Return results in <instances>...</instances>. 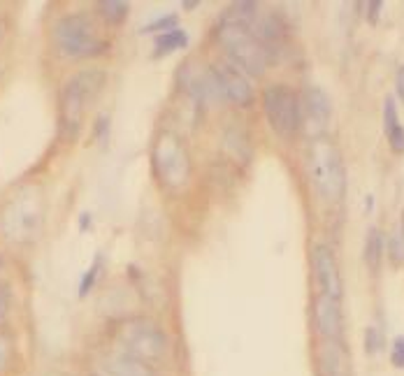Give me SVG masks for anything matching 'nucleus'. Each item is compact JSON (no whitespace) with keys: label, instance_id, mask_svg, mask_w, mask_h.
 <instances>
[{"label":"nucleus","instance_id":"obj_1","mask_svg":"<svg viewBox=\"0 0 404 376\" xmlns=\"http://www.w3.org/2000/svg\"><path fill=\"white\" fill-rule=\"evenodd\" d=\"M309 179L321 198L327 202H339L347 191V170L337 144L327 137H316L309 149Z\"/></svg>","mask_w":404,"mask_h":376},{"label":"nucleus","instance_id":"obj_2","mask_svg":"<svg viewBox=\"0 0 404 376\" xmlns=\"http://www.w3.org/2000/svg\"><path fill=\"white\" fill-rule=\"evenodd\" d=\"M219 40L224 44L228 58L235 68L242 70L244 75L251 77H260L265 72L269 54L265 44L260 42V38L256 35L247 23L239 21H224L219 28Z\"/></svg>","mask_w":404,"mask_h":376},{"label":"nucleus","instance_id":"obj_3","mask_svg":"<svg viewBox=\"0 0 404 376\" xmlns=\"http://www.w3.org/2000/svg\"><path fill=\"white\" fill-rule=\"evenodd\" d=\"M54 42L61 54L70 58L96 56L105 49V42L98 38L96 26H93L89 14H68L54 26Z\"/></svg>","mask_w":404,"mask_h":376},{"label":"nucleus","instance_id":"obj_4","mask_svg":"<svg viewBox=\"0 0 404 376\" xmlns=\"http://www.w3.org/2000/svg\"><path fill=\"white\" fill-rule=\"evenodd\" d=\"M126 355L142 362H161L167 353V334L151 321H131L121 327Z\"/></svg>","mask_w":404,"mask_h":376},{"label":"nucleus","instance_id":"obj_5","mask_svg":"<svg viewBox=\"0 0 404 376\" xmlns=\"http://www.w3.org/2000/svg\"><path fill=\"white\" fill-rule=\"evenodd\" d=\"M262 105H265V116L269 126L279 137H293L297 133L302 123V107L295 91L284 84L267 86L265 96H262Z\"/></svg>","mask_w":404,"mask_h":376},{"label":"nucleus","instance_id":"obj_6","mask_svg":"<svg viewBox=\"0 0 404 376\" xmlns=\"http://www.w3.org/2000/svg\"><path fill=\"white\" fill-rule=\"evenodd\" d=\"M154 167L161 181L172 191H179L191 177V158L186 146L174 135H161L154 146Z\"/></svg>","mask_w":404,"mask_h":376},{"label":"nucleus","instance_id":"obj_7","mask_svg":"<svg viewBox=\"0 0 404 376\" xmlns=\"http://www.w3.org/2000/svg\"><path fill=\"white\" fill-rule=\"evenodd\" d=\"M40 223H42V202L38 191H26L23 196L14 198L3 216L5 234L16 242L33 239L40 230Z\"/></svg>","mask_w":404,"mask_h":376},{"label":"nucleus","instance_id":"obj_8","mask_svg":"<svg viewBox=\"0 0 404 376\" xmlns=\"http://www.w3.org/2000/svg\"><path fill=\"white\" fill-rule=\"evenodd\" d=\"M93 79V70L77 75V77L68 79L61 93V133L68 139H75L79 135L81 114H84L86 100L96 96L98 89H91L89 81Z\"/></svg>","mask_w":404,"mask_h":376},{"label":"nucleus","instance_id":"obj_9","mask_svg":"<svg viewBox=\"0 0 404 376\" xmlns=\"http://www.w3.org/2000/svg\"><path fill=\"white\" fill-rule=\"evenodd\" d=\"M181 84L186 86V91H189L198 103L214 105V103H219V100H226L219 81L214 77L212 66L198 68L196 63H189L186 68H181Z\"/></svg>","mask_w":404,"mask_h":376},{"label":"nucleus","instance_id":"obj_10","mask_svg":"<svg viewBox=\"0 0 404 376\" xmlns=\"http://www.w3.org/2000/svg\"><path fill=\"white\" fill-rule=\"evenodd\" d=\"M316 374L319 376H353L349 349L342 339H323L316 346Z\"/></svg>","mask_w":404,"mask_h":376},{"label":"nucleus","instance_id":"obj_11","mask_svg":"<svg viewBox=\"0 0 404 376\" xmlns=\"http://www.w3.org/2000/svg\"><path fill=\"white\" fill-rule=\"evenodd\" d=\"M214 77L219 81L221 91H224V98L230 100V103L237 105H251L254 100V89L247 81V75L239 68H235L232 63H214Z\"/></svg>","mask_w":404,"mask_h":376},{"label":"nucleus","instance_id":"obj_12","mask_svg":"<svg viewBox=\"0 0 404 376\" xmlns=\"http://www.w3.org/2000/svg\"><path fill=\"white\" fill-rule=\"evenodd\" d=\"M312 263H314V272H316V281H319L321 291L327 297H342V274H339L335 254H332L327 246L316 244L312 251Z\"/></svg>","mask_w":404,"mask_h":376},{"label":"nucleus","instance_id":"obj_13","mask_svg":"<svg viewBox=\"0 0 404 376\" xmlns=\"http://www.w3.org/2000/svg\"><path fill=\"white\" fill-rule=\"evenodd\" d=\"M314 321H316V330L323 339H342L344 332V323H342V307H339V299L327 297L321 293L314 299Z\"/></svg>","mask_w":404,"mask_h":376},{"label":"nucleus","instance_id":"obj_14","mask_svg":"<svg viewBox=\"0 0 404 376\" xmlns=\"http://www.w3.org/2000/svg\"><path fill=\"white\" fill-rule=\"evenodd\" d=\"M302 111L307 116V123L314 128L316 133H321L330 121V98L325 96L323 89L319 86H307L302 96Z\"/></svg>","mask_w":404,"mask_h":376},{"label":"nucleus","instance_id":"obj_15","mask_svg":"<svg viewBox=\"0 0 404 376\" xmlns=\"http://www.w3.org/2000/svg\"><path fill=\"white\" fill-rule=\"evenodd\" d=\"M189 44V35H186L181 28H174V31H167L163 33L161 38L156 40V56H167L172 54V51L177 49H184V46Z\"/></svg>","mask_w":404,"mask_h":376},{"label":"nucleus","instance_id":"obj_16","mask_svg":"<svg viewBox=\"0 0 404 376\" xmlns=\"http://www.w3.org/2000/svg\"><path fill=\"white\" fill-rule=\"evenodd\" d=\"M112 376H154L146 362L135 360L131 355H121L114 360L112 365Z\"/></svg>","mask_w":404,"mask_h":376},{"label":"nucleus","instance_id":"obj_17","mask_svg":"<svg viewBox=\"0 0 404 376\" xmlns=\"http://www.w3.org/2000/svg\"><path fill=\"white\" fill-rule=\"evenodd\" d=\"M381 256H383L381 232H379V228H370L367 239H365V260H367V265H370L372 269H377L379 263H381Z\"/></svg>","mask_w":404,"mask_h":376},{"label":"nucleus","instance_id":"obj_18","mask_svg":"<svg viewBox=\"0 0 404 376\" xmlns=\"http://www.w3.org/2000/svg\"><path fill=\"white\" fill-rule=\"evenodd\" d=\"M98 10L105 16V21L121 23L131 12V3H126V0H103V3H98Z\"/></svg>","mask_w":404,"mask_h":376},{"label":"nucleus","instance_id":"obj_19","mask_svg":"<svg viewBox=\"0 0 404 376\" xmlns=\"http://www.w3.org/2000/svg\"><path fill=\"white\" fill-rule=\"evenodd\" d=\"M103 269V256H96V260H93V265L86 269V274L81 277V284H79V297H86L89 293L93 291V286H96L98 281V274H100Z\"/></svg>","mask_w":404,"mask_h":376},{"label":"nucleus","instance_id":"obj_20","mask_svg":"<svg viewBox=\"0 0 404 376\" xmlns=\"http://www.w3.org/2000/svg\"><path fill=\"white\" fill-rule=\"evenodd\" d=\"M395 126H400V119H397V105H395V98L388 96L383 100V128L386 133L393 131Z\"/></svg>","mask_w":404,"mask_h":376},{"label":"nucleus","instance_id":"obj_21","mask_svg":"<svg viewBox=\"0 0 404 376\" xmlns=\"http://www.w3.org/2000/svg\"><path fill=\"white\" fill-rule=\"evenodd\" d=\"M388 246H390V256H393V260L400 263L402 258H404V228H402V226L397 228L395 234L390 237Z\"/></svg>","mask_w":404,"mask_h":376},{"label":"nucleus","instance_id":"obj_22","mask_svg":"<svg viewBox=\"0 0 404 376\" xmlns=\"http://www.w3.org/2000/svg\"><path fill=\"white\" fill-rule=\"evenodd\" d=\"M174 26H177V16L174 14H167V16H163V19H156V21H151L149 26H144L142 28V33H154V31H174Z\"/></svg>","mask_w":404,"mask_h":376},{"label":"nucleus","instance_id":"obj_23","mask_svg":"<svg viewBox=\"0 0 404 376\" xmlns=\"http://www.w3.org/2000/svg\"><path fill=\"white\" fill-rule=\"evenodd\" d=\"M386 137H388V144L395 154H404V128L402 126H395L393 131H388Z\"/></svg>","mask_w":404,"mask_h":376},{"label":"nucleus","instance_id":"obj_24","mask_svg":"<svg viewBox=\"0 0 404 376\" xmlns=\"http://www.w3.org/2000/svg\"><path fill=\"white\" fill-rule=\"evenodd\" d=\"M365 349H367V353L374 355L379 349H381V334H379L377 327H367V332H365Z\"/></svg>","mask_w":404,"mask_h":376},{"label":"nucleus","instance_id":"obj_25","mask_svg":"<svg viewBox=\"0 0 404 376\" xmlns=\"http://www.w3.org/2000/svg\"><path fill=\"white\" fill-rule=\"evenodd\" d=\"M390 360H393L395 367L404 369V337H397L393 342V349H390Z\"/></svg>","mask_w":404,"mask_h":376},{"label":"nucleus","instance_id":"obj_26","mask_svg":"<svg viewBox=\"0 0 404 376\" xmlns=\"http://www.w3.org/2000/svg\"><path fill=\"white\" fill-rule=\"evenodd\" d=\"M381 8H383L381 0H372V3L367 5V19H370L372 23H377L379 21V14H381Z\"/></svg>","mask_w":404,"mask_h":376},{"label":"nucleus","instance_id":"obj_27","mask_svg":"<svg viewBox=\"0 0 404 376\" xmlns=\"http://www.w3.org/2000/svg\"><path fill=\"white\" fill-rule=\"evenodd\" d=\"M109 131V119L107 116H100L98 119V126H96V135H98V139H105V133Z\"/></svg>","mask_w":404,"mask_h":376},{"label":"nucleus","instance_id":"obj_28","mask_svg":"<svg viewBox=\"0 0 404 376\" xmlns=\"http://www.w3.org/2000/svg\"><path fill=\"white\" fill-rule=\"evenodd\" d=\"M5 314H8V291L0 284V321L5 319Z\"/></svg>","mask_w":404,"mask_h":376},{"label":"nucleus","instance_id":"obj_29","mask_svg":"<svg viewBox=\"0 0 404 376\" xmlns=\"http://www.w3.org/2000/svg\"><path fill=\"white\" fill-rule=\"evenodd\" d=\"M89 228H91V214H89V211H84V214L79 216V230L89 232Z\"/></svg>","mask_w":404,"mask_h":376},{"label":"nucleus","instance_id":"obj_30","mask_svg":"<svg viewBox=\"0 0 404 376\" xmlns=\"http://www.w3.org/2000/svg\"><path fill=\"white\" fill-rule=\"evenodd\" d=\"M397 96H400L404 103V68L397 70Z\"/></svg>","mask_w":404,"mask_h":376},{"label":"nucleus","instance_id":"obj_31","mask_svg":"<svg viewBox=\"0 0 404 376\" xmlns=\"http://www.w3.org/2000/svg\"><path fill=\"white\" fill-rule=\"evenodd\" d=\"M198 3H193V0H186V3H181V8H186V10H193Z\"/></svg>","mask_w":404,"mask_h":376}]
</instances>
